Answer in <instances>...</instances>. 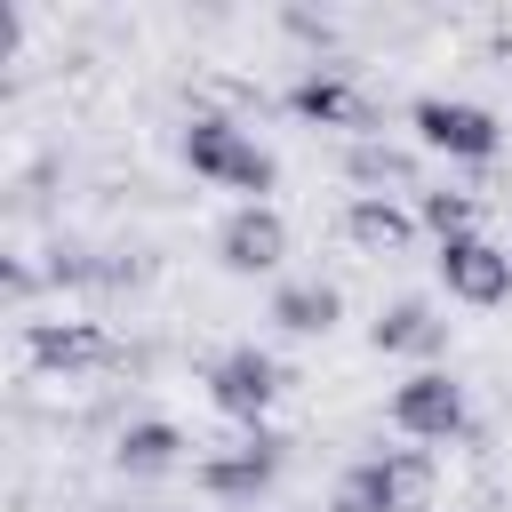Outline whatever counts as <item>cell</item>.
Here are the masks:
<instances>
[{"label":"cell","mask_w":512,"mask_h":512,"mask_svg":"<svg viewBox=\"0 0 512 512\" xmlns=\"http://www.w3.org/2000/svg\"><path fill=\"white\" fill-rule=\"evenodd\" d=\"M344 240H352V248H368V256H400V248L416 240V208L352 192V200H344Z\"/></svg>","instance_id":"obj_11"},{"label":"cell","mask_w":512,"mask_h":512,"mask_svg":"<svg viewBox=\"0 0 512 512\" xmlns=\"http://www.w3.org/2000/svg\"><path fill=\"white\" fill-rule=\"evenodd\" d=\"M344 176H352L368 200H392V192H424V184H416V152H400V144H384V136H360V144L344 152Z\"/></svg>","instance_id":"obj_13"},{"label":"cell","mask_w":512,"mask_h":512,"mask_svg":"<svg viewBox=\"0 0 512 512\" xmlns=\"http://www.w3.org/2000/svg\"><path fill=\"white\" fill-rule=\"evenodd\" d=\"M288 112H296L304 128H344L352 144L376 136V96H368L344 64H304V72L288 80Z\"/></svg>","instance_id":"obj_4"},{"label":"cell","mask_w":512,"mask_h":512,"mask_svg":"<svg viewBox=\"0 0 512 512\" xmlns=\"http://www.w3.org/2000/svg\"><path fill=\"white\" fill-rule=\"evenodd\" d=\"M184 168H192L200 184H224V192H248V200H264V192L280 184V160H272L240 120H224V112H192V128H184Z\"/></svg>","instance_id":"obj_1"},{"label":"cell","mask_w":512,"mask_h":512,"mask_svg":"<svg viewBox=\"0 0 512 512\" xmlns=\"http://www.w3.org/2000/svg\"><path fill=\"white\" fill-rule=\"evenodd\" d=\"M280 464H288V440L256 424L240 448H216V456H200V464H192V480H200V496H216V504H256V496H272Z\"/></svg>","instance_id":"obj_5"},{"label":"cell","mask_w":512,"mask_h":512,"mask_svg":"<svg viewBox=\"0 0 512 512\" xmlns=\"http://www.w3.org/2000/svg\"><path fill=\"white\" fill-rule=\"evenodd\" d=\"M464 416H472V408H464V384H456L448 368H416L408 384H392V424H400L408 440H432V448H440V440L464 432Z\"/></svg>","instance_id":"obj_7"},{"label":"cell","mask_w":512,"mask_h":512,"mask_svg":"<svg viewBox=\"0 0 512 512\" xmlns=\"http://www.w3.org/2000/svg\"><path fill=\"white\" fill-rule=\"evenodd\" d=\"M440 288H448L456 304H504V296H512V256H504L488 232L440 240Z\"/></svg>","instance_id":"obj_9"},{"label":"cell","mask_w":512,"mask_h":512,"mask_svg":"<svg viewBox=\"0 0 512 512\" xmlns=\"http://www.w3.org/2000/svg\"><path fill=\"white\" fill-rule=\"evenodd\" d=\"M336 320H344L336 280H280V288H272V328H280V336H328Z\"/></svg>","instance_id":"obj_12"},{"label":"cell","mask_w":512,"mask_h":512,"mask_svg":"<svg viewBox=\"0 0 512 512\" xmlns=\"http://www.w3.org/2000/svg\"><path fill=\"white\" fill-rule=\"evenodd\" d=\"M104 512H120V504H104Z\"/></svg>","instance_id":"obj_18"},{"label":"cell","mask_w":512,"mask_h":512,"mask_svg":"<svg viewBox=\"0 0 512 512\" xmlns=\"http://www.w3.org/2000/svg\"><path fill=\"white\" fill-rule=\"evenodd\" d=\"M408 128L440 160H496L504 152V120L488 104H472V96H416L408 104Z\"/></svg>","instance_id":"obj_3"},{"label":"cell","mask_w":512,"mask_h":512,"mask_svg":"<svg viewBox=\"0 0 512 512\" xmlns=\"http://www.w3.org/2000/svg\"><path fill=\"white\" fill-rule=\"evenodd\" d=\"M416 224H424L432 240H464V232L480 224V200L456 192V184H424V192H416Z\"/></svg>","instance_id":"obj_16"},{"label":"cell","mask_w":512,"mask_h":512,"mask_svg":"<svg viewBox=\"0 0 512 512\" xmlns=\"http://www.w3.org/2000/svg\"><path fill=\"white\" fill-rule=\"evenodd\" d=\"M280 256H288V216H280L272 200H240V208L216 224V264L240 272V280L280 272Z\"/></svg>","instance_id":"obj_6"},{"label":"cell","mask_w":512,"mask_h":512,"mask_svg":"<svg viewBox=\"0 0 512 512\" xmlns=\"http://www.w3.org/2000/svg\"><path fill=\"white\" fill-rule=\"evenodd\" d=\"M24 360L48 376H88V368H112L120 352L96 320H24Z\"/></svg>","instance_id":"obj_8"},{"label":"cell","mask_w":512,"mask_h":512,"mask_svg":"<svg viewBox=\"0 0 512 512\" xmlns=\"http://www.w3.org/2000/svg\"><path fill=\"white\" fill-rule=\"evenodd\" d=\"M384 480H392V496H400V512H424L432 504V456L424 448H384Z\"/></svg>","instance_id":"obj_17"},{"label":"cell","mask_w":512,"mask_h":512,"mask_svg":"<svg viewBox=\"0 0 512 512\" xmlns=\"http://www.w3.org/2000/svg\"><path fill=\"white\" fill-rule=\"evenodd\" d=\"M200 384H208V408L216 416H232V424H264V408L288 392V368L264 352V344H224L208 368H200Z\"/></svg>","instance_id":"obj_2"},{"label":"cell","mask_w":512,"mask_h":512,"mask_svg":"<svg viewBox=\"0 0 512 512\" xmlns=\"http://www.w3.org/2000/svg\"><path fill=\"white\" fill-rule=\"evenodd\" d=\"M184 432L168 424V416H136V424H120V440H112V464L128 472V480H160V472H176L184 464Z\"/></svg>","instance_id":"obj_10"},{"label":"cell","mask_w":512,"mask_h":512,"mask_svg":"<svg viewBox=\"0 0 512 512\" xmlns=\"http://www.w3.org/2000/svg\"><path fill=\"white\" fill-rule=\"evenodd\" d=\"M328 512H400V496H392V480H384V456L344 464L336 488H328Z\"/></svg>","instance_id":"obj_15"},{"label":"cell","mask_w":512,"mask_h":512,"mask_svg":"<svg viewBox=\"0 0 512 512\" xmlns=\"http://www.w3.org/2000/svg\"><path fill=\"white\" fill-rule=\"evenodd\" d=\"M368 344H376V352H440V344H448V320H440L424 296H400V304H384V312L368 320Z\"/></svg>","instance_id":"obj_14"}]
</instances>
